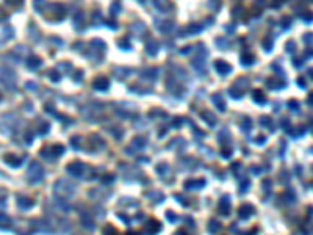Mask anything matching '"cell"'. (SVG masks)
Masks as SVG:
<instances>
[{
    "label": "cell",
    "instance_id": "1",
    "mask_svg": "<svg viewBox=\"0 0 313 235\" xmlns=\"http://www.w3.org/2000/svg\"><path fill=\"white\" fill-rule=\"evenodd\" d=\"M28 176L31 177V182H39V179L43 177V169L39 168L38 163H33L28 169Z\"/></svg>",
    "mask_w": 313,
    "mask_h": 235
},
{
    "label": "cell",
    "instance_id": "2",
    "mask_svg": "<svg viewBox=\"0 0 313 235\" xmlns=\"http://www.w3.org/2000/svg\"><path fill=\"white\" fill-rule=\"evenodd\" d=\"M17 202H19V205L22 207V209H28V207L33 205V202L30 201V199H27V198H24V196H20V198L17 199Z\"/></svg>",
    "mask_w": 313,
    "mask_h": 235
},
{
    "label": "cell",
    "instance_id": "3",
    "mask_svg": "<svg viewBox=\"0 0 313 235\" xmlns=\"http://www.w3.org/2000/svg\"><path fill=\"white\" fill-rule=\"evenodd\" d=\"M10 224H11V219L8 216L0 215V227H6V226H10Z\"/></svg>",
    "mask_w": 313,
    "mask_h": 235
}]
</instances>
